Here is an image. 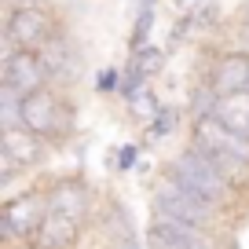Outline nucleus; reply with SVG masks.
Returning <instances> with one entry per match:
<instances>
[{"mask_svg":"<svg viewBox=\"0 0 249 249\" xmlns=\"http://www.w3.org/2000/svg\"><path fill=\"white\" fill-rule=\"evenodd\" d=\"M0 88H11L15 95H33L40 88H52L40 52H18V48H0Z\"/></svg>","mask_w":249,"mask_h":249,"instance_id":"9","label":"nucleus"},{"mask_svg":"<svg viewBox=\"0 0 249 249\" xmlns=\"http://www.w3.org/2000/svg\"><path fill=\"white\" fill-rule=\"evenodd\" d=\"M44 216H48L44 179L4 195V202H0V238H4V249L8 246H30Z\"/></svg>","mask_w":249,"mask_h":249,"instance_id":"6","label":"nucleus"},{"mask_svg":"<svg viewBox=\"0 0 249 249\" xmlns=\"http://www.w3.org/2000/svg\"><path fill=\"white\" fill-rule=\"evenodd\" d=\"M81 238H85V224H77V220L59 216V213L48 209V216L40 220V227H37V234H33L30 246L33 249H77Z\"/></svg>","mask_w":249,"mask_h":249,"instance_id":"13","label":"nucleus"},{"mask_svg":"<svg viewBox=\"0 0 249 249\" xmlns=\"http://www.w3.org/2000/svg\"><path fill=\"white\" fill-rule=\"evenodd\" d=\"M121 85H124V66L117 62H107L92 73V92L95 95H121Z\"/></svg>","mask_w":249,"mask_h":249,"instance_id":"19","label":"nucleus"},{"mask_svg":"<svg viewBox=\"0 0 249 249\" xmlns=\"http://www.w3.org/2000/svg\"><path fill=\"white\" fill-rule=\"evenodd\" d=\"M8 249H33V246H8Z\"/></svg>","mask_w":249,"mask_h":249,"instance_id":"26","label":"nucleus"},{"mask_svg":"<svg viewBox=\"0 0 249 249\" xmlns=\"http://www.w3.org/2000/svg\"><path fill=\"white\" fill-rule=\"evenodd\" d=\"M48 191V209L59 213V216H70L77 224H95V213H99V191L92 187V179L70 172V176H48L44 179Z\"/></svg>","mask_w":249,"mask_h":249,"instance_id":"8","label":"nucleus"},{"mask_svg":"<svg viewBox=\"0 0 249 249\" xmlns=\"http://www.w3.org/2000/svg\"><path fill=\"white\" fill-rule=\"evenodd\" d=\"M114 249H147V242H143V238H132V242H124V246H114Z\"/></svg>","mask_w":249,"mask_h":249,"instance_id":"24","label":"nucleus"},{"mask_svg":"<svg viewBox=\"0 0 249 249\" xmlns=\"http://www.w3.org/2000/svg\"><path fill=\"white\" fill-rule=\"evenodd\" d=\"M95 227H99L103 234H110L114 246H124V242H132V238H143V231L136 227L132 213H128V205H124L121 198H107V202L99 205V213H95Z\"/></svg>","mask_w":249,"mask_h":249,"instance_id":"14","label":"nucleus"},{"mask_svg":"<svg viewBox=\"0 0 249 249\" xmlns=\"http://www.w3.org/2000/svg\"><path fill=\"white\" fill-rule=\"evenodd\" d=\"M220 234L202 231V227H187L176 224V220H161L150 216L147 227H143V242L147 249H220Z\"/></svg>","mask_w":249,"mask_h":249,"instance_id":"12","label":"nucleus"},{"mask_svg":"<svg viewBox=\"0 0 249 249\" xmlns=\"http://www.w3.org/2000/svg\"><path fill=\"white\" fill-rule=\"evenodd\" d=\"M187 121H191V117H187V107H172V103H165V107H161V114H158L154 121H150L147 128H143V140H147V143L172 140V136H176Z\"/></svg>","mask_w":249,"mask_h":249,"instance_id":"16","label":"nucleus"},{"mask_svg":"<svg viewBox=\"0 0 249 249\" xmlns=\"http://www.w3.org/2000/svg\"><path fill=\"white\" fill-rule=\"evenodd\" d=\"M154 15H158V8H136V22H132V33H128V52H140V48L154 44V40H150Z\"/></svg>","mask_w":249,"mask_h":249,"instance_id":"20","label":"nucleus"},{"mask_svg":"<svg viewBox=\"0 0 249 249\" xmlns=\"http://www.w3.org/2000/svg\"><path fill=\"white\" fill-rule=\"evenodd\" d=\"M147 202H150V216H161V220H176V224L187 227H202V231L220 234V224H224V213H216L213 205H205L202 198H195L179 179H172L169 172H158L150 176L147 183Z\"/></svg>","mask_w":249,"mask_h":249,"instance_id":"4","label":"nucleus"},{"mask_svg":"<svg viewBox=\"0 0 249 249\" xmlns=\"http://www.w3.org/2000/svg\"><path fill=\"white\" fill-rule=\"evenodd\" d=\"M161 107H165V103L158 99V92H154L150 85L143 88V92H136L132 99H124V110H128V117H132L140 128H147V124L154 121L158 114H161Z\"/></svg>","mask_w":249,"mask_h":249,"instance_id":"18","label":"nucleus"},{"mask_svg":"<svg viewBox=\"0 0 249 249\" xmlns=\"http://www.w3.org/2000/svg\"><path fill=\"white\" fill-rule=\"evenodd\" d=\"M172 8H179V11H187V8H195V4H202V0H169Z\"/></svg>","mask_w":249,"mask_h":249,"instance_id":"23","label":"nucleus"},{"mask_svg":"<svg viewBox=\"0 0 249 249\" xmlns=\"http://www.w3.org/2000/svg\"><path fill=\"white\" fill-rule=\"evenodd\" d=\"M213 117H216L220 124H227V128H234V132L249 136V92L220 95L216 107H213Z\"/></svg>","mask_w":249,"mask_h":249,"instance_id":"15","label":"nucleus"},{"mask_svg":"<svg viewBox=\"0 0 249 249\" xmlns=\"http://www.w3.org/2000/svg\"><path fill=\"white\" fill-rule=\"evenodd\" d=\"M187 143L202 150L227 179L249 191V136L234 132L216 117H191L187 121Z\"/></svg>","mask_w":249,"mask_h":249,"instance_id":"2","label":"nucleus"},{"mask_svg":"<svg viewBox=\"0 0 249 249\" xmlns=\"http://www.w3.org/2000/svg\"><path fill=\"white\" fill-rule=\"evenodd\" d=\"M161 0H140V8H158Z\"/></svg>","mask_w":249,"mask_h":249,"instance_id":"25","label":"nucleus"},{"mask_svg":"<svg viewBox=\"0 0 249 249\" xmlns=\"http://www.w3.org/2000/svg\"><path fill=\"white\" fill-rule=\"evenodd\" d=\"M26 132L44 140L48 147H66L77 136V103L66 88H40V92L22 99V114H18Z\"/></svg>","mask_w":249,"mask_h":249,"instance_id":"3","label":"nucleus"},{"mask_svg":"<svg viewBox=\"0 0 249 249\" xmlns=\"http://www.w3.org/2000/svg\"><path fill=\"white\" fill-rule=\"evenodd\" d=\"M124 70L140 73L143 81H154V73L165 70V52L158 44H147L140 48V52H128V59H124Z\"/></svg>","mask_w":249,"mask_h":249,"instance_id":"17","label":"nucleus"},{"mask_svg":"<svg viewBox=\"0 0 249 249\" xmlns=\"http://www.w3.org/2000/svg\"><path fill=\"white\" fill-rule=\"evenodd\" d=\"M205 88L213 95H242L249 92V48H224L213 55L209 70H205Z\"/></svg>","mask_w":249,"mask_h":249,"instance_id":"10","label":"nucleus"},{"mask_svg":"<svg viewBox=\"0 0 249 249\" xmlns=\"http://www.w3.org/2000/svg\"><path fill=\"white\" fill-rule=\"evenodd\" d=\"M40 59H44L55 88H66V92H70V88H77L81 81H85V48L73 40L70 30H62L59 37L40 52Z\"/></svg>","mask_w":249,"mask_h":249,"instance_id":"11","label":"nucleus"},{"mask_svg":"<svg viewBox=\"0 0 249 249\" xmlns=\"http://www.w3.org/2000/svg\"><path fill=\"white\" fill-rule=\"evenodd\" d=\"M140 154H143V143H121V147L110 154V169L117 172V176H124V172H136L140 169Z\"/></svg>","mask_w":249,"mask_h":249,"instance_id":"21","label":"nucleus"},{"mask_svg":"<svg viewBox=\"0 0 249 249\" xmlns=\"http://www.w3.org/2000/svg\"><path fill=\"white\" fill-rule=\"evenodd\" d=\"M238 26H242V40H246V48H249V0L242 4V11H238Z\"/></svg>","mask_w":249,"mask_h":249,"instance_id":"22","label":"nucleus"},{"mask_svg":"<svg viewBox=\"0 0 249 249\" xmlns=\"http://www.w3.org/2000/svg\"><path fill=\"white\" fill-rule=\"evenodd\" d=\"M161 169L169 172L172 179H179L195 198H202L205 205H213L216 213H224V216H231V213L238 209V198H242V191H246V187H238L234 179H227L224 172H220L202 150L191 147V143H183V147L172 150Z\"/></svg>","mask_w":249,"mask_h":249,"instance_id":"1","label":"nucleus"},{"mask_svg":"<svg viewBox=\"0 0 249 249\" xmlns=\"http://www.w3.org/2000/svg\"><path fill=\"white\" fill-rule=\"evenodd\" d=\"M62 33V22L48 4H8L4 8V33L0 48H18V52H44Z\"/></svg>","mask_w":249,"mask_h":249,"instance_id":"5","label":"nucleus"},{"mask_svg":"<svg viewBox=\"0 0 249 249\" xmlns=\"http://www.w3.org/2000/svg\"><path fill=\"white\" fill-rule=\"evenodd\" d=\"M52 147L44 140H37L26 128H0V187L4 195H11L18 176H30V172L44 169Z\"/></svg>","mask_w":249,"mask_h":249,"instance_id":"7","label":"nucleus"}]
</instances>
